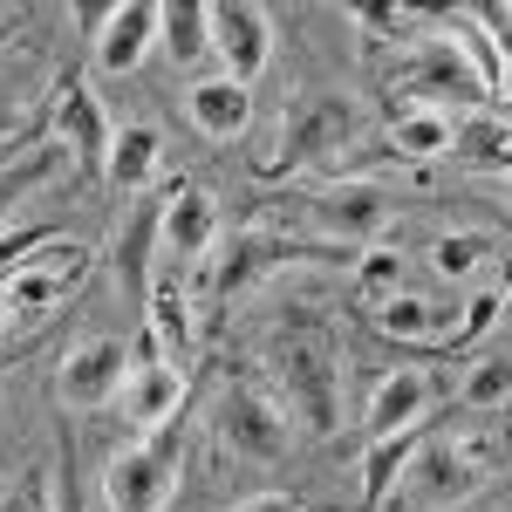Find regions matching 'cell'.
Wrapping results in <instances>:
<instances>
[{"label": "cell", "instance_id": "37", "mask_svg": "<svg viewBox=\"0 0 512 512\" xmlns=\"http://www.w3.org/2000/svg\"><path fill=\"white\" fill-rule=\"evenodd\" d=\"M499 185H506V205H512V171H506V178H499Z\"/></svg>", "mask_w": 512, "mask_h": 512}, {"label": "cell", "instance_id": "20", "mask_svg": "<svg viewBox=\"0 0 512 512\" xmlns=\"http://www.w3.org/2000/svg\"><path fill=\"white\" fill-rule=\"evenodd\" d=\"M151 335H158V349L178 362V355L198 349V315H192V294H185V274H158L151 280Z\"/></svg>", "mask_w": 512, "mask_h": 512}, {"label": "cell", "instance_id": "19", "mask_svg": "<svg viewBox=\"0 0 512 512\" xmlns=\"http://www.w3.org/2000/svg\"><path fill=\"white\" fill-rule=\"evenodd\" d=\"M383 144H390L403 164L451 158V151H458V117H444V110H417V103H396V117H390V130H383Z\"/></svg>", "mask_w": 512, "mask_h": 512}, {"label": "cell", "instance_id": "17", "mask_svg": "<svg viewBox=\"0 0 512 512\" xmlns=\"http://www.w3.org/2000/svg\"><path fill=\"white\" fill-rule=\"evenodd\" d=\"M478 478L485 472H478L458 444H431V437H424V451H417V465H410L403 485H410L424 506H465V499L478 492Z\"/></svg>", "mask_w": 512, "mask_h": 512}, {"label": "cell", "instance_id": "34", "mask_svg": "<svg viewBox=\"0 0 512 512\" xmlns=\"http://www.w3.org/2000/svg\"><path fill=\"white\" fill-rule=\"evenodd\" d=\"M233 512H308L294 492H260V499H246V506H233Z\"/></svg>", "mask_w": 512, "mask_h": 512}, {"label": "cell", "instance_id": "33", "mask_svg": "<svg viewBox=\"0 0 512 512\" xmlns=\"http://www.w3.org/2000/svg\"><path fill=\"white\" fill-rule=\"evenodd\" d=\"M55 512H89V499H82V485H76V472L55 458Z\"/></svg>", "mask_w": 512, "mask_h": 512}, {"label": "cell", "instance_id": "8", "mask_svg": "<svg viewBox=\"0 0 512 512\" xmlns=\"http://www.w3.org/2000/svg\"><path fill=\"white\" fill-rule=\"evenodd\" d=\"M82 274H89V246H69V239H55V246H41V253H28L14 274L0 280V301L21 315V328L28 321H41L48 308H62L69 294L82 287Z\"/></svg>", "mask_w": 512, "mask_h": 512}, {"label": "cell", "instance_id": "27", "mask_svg": "<svg viewBox=\"0 0 512 512\" xmlns=\"http://www.w3.org/2000/svg\"><path fill=\"white\" fill-rule=\"evenodd\" d=\"M458 403L465 410H506L512 403V355H478L458 376Z\"/></svg>", "mask_w": 512, "mask_h": 512}, {"label": "cell", "instance_id": "15", "mask_svg": "<svg viewBox=\"0 0 512 512\" xmlns=\"http://www.w3.org/2000/svg\"><path fill=\"white\" fill-rule=\"evenodd\" d=\"M164 253L178 267H198V260L219 253V198L205 185H178L164 198Z\"/></svg>", "mask_w": 512, "mask_h": 512}, {"label": "cell", "instance_id": "5", "mask_svg": "<svg viewBox=\"0 0 512 512\" xmlns=\"http://www.w3.org/2000/svg\"><path fill=\"white\" fill-rule=\"evenodd\" d=\"M274 267H349L355 274V253L349 246L301 239V233H280L274 219H260V226H239V239H219L205 287H212L219 301H239V294H253L260 280L274 274Z\"/></svg>", "mask_w": 512, "mask_h": 512}, {"label": "cell", "instance_id": "25", "mask_svg": "<svg viewBox=\"0 0 512 512\" xmlns=\"http://www.w3.org/2000/svg\"><path fill=\"white\" fill-rule=\"evenodd\" d=\"M164 246V205H137L130 219H123V239H117V274L123 287H144L151 294V253Z\"/></svg>", "mask_w": 512, "mask_h": 512}, {"label": "cell", "instance_id": "26", "mask_svg": "<svg viewBox=\"0 0 512 512\" xmlns=\"http://www.w3.org/2000/svg\"><path fill=\"white\" fill-rule=\"evenodd\" d=\"M158 41L171 48V62H198V55L212 48V21H205V7H192V0L158 7Z\"/></svg>", "mask_w": 512, "mask_h": 512}, {"label": "cell", "instance_id": "10", "mask_svg": "<svg viewBox=\"0 0 512 512\" xmlns=\"http://www.w3.org/2000/svg\"><path fill=\"white\" fill-rule=\"evenodd\" d=\"M117 403H123V417H130V431L158 437L164 424L185 417V362H171L158 349V335H144V355H137V369H130Z\"/></svg>", "mask_w": 512, "mask_h": 512}, {"label": "cell", "instance_id": "16", "mask_svg": "<svg viewBox=\"0 0 512 512\" xmlns=\"http://www.w3.org/2000/svg\"><path fill=\"white\" fill-rule=\"evenodd\" d=\"M185 117H192L198 137L233 144V137L253 130V89L233 76H198V82H185Z\"/></svg>", "mask_w": 512, "mask_h": 512}, {"label": "cell", "instance_id": "2", "mask_svg": "<svg viewBox=\"0 0 512 512\" xmlns=\"http://www.w3.org/2000/svg\"><path fill=\"white\" fill-rule=\"evenodd\" d=\"M280 219L294 226L301 239H321V246H376L383 226L396 219V192L383 178H315L280 205Z\"/></svg>", "mask_w": 512, "mask_h": 512}, {"label": "cell", "instance_id": "6", "mask_svg": "<svg viewBox=\"0 0 512 512\" xmlns=\"http://www.w3.org/2000/svg\"><path fill=\"white\" fill-rule=\"evenodd\" d=\"M212 437L239 451V458H253V465H280L287 451H294V424H287V410H280V396L253 390V383H219L212 396Z\"/></svg>", "mask_w": 512, "mask_h": 512}, {"label": "cell", "instance_id": "14", "mask_svg": "<svg viewBox=\"0 0 512 512\" xmlns=\"http://www.w3.org/2000/svg\"><path fill=\"white\" fill-rule=\"evenodd\" d=\"M151 48H158V7L130 0V7H110V14H89V55H96L103 76H130Z\"/></svg>", "mask_w": 512, "mask_h": 512}, {"label": "cell", "instance_id": "1", "mask_svg": "<svg viewBox=\"0 0 512 512\" xmlns=\"http://www.w3.org/2000/svg\"><path fill=\"white\" fill-rule=\"evenodd\" d=\"M267 369L280 383V410L301 437L342 431V349L321 321H280L267 342Z\"/></svg>", "mask_w": 512, "mask_h": 512}, {"label": "cell", "instance_id": "24", "mask_svg": "<svg viewBox=\"0 0 512 512\" xmlns=\"http://www.w3.org/2000/svg\"><path fill=\"white\" fill-rule=\"evenodd\" d=\"M492 260H506V239L499 233H437L431 239V274L437 280H478Z\"/></svg>", "mask_w": 512, "mask_h": 512}, {"label": "cell", "instance_id": "13", "mask_svg": "<svg viewBox=\"0 0 512 512\" xmlns=\"http://www.w3.org/2000/svg\"><path fill=\"white\" fill-rule=\"evenodd\" d=\"M431 396H437V376L431 369H390L376 376V390L362 403V437H403V431H424L431 417Z\"/></svg>", "mask_w": 512, "mask_h": 512}, {"label": "cell", "instance_id": "28", "mask_svg": "<svg viewBox=\"0 0 512 512\" xmlns=\"http://www.w3.org/2000/svg\"><path fill=\"white\" fill-rule=\"evenodd\" d=\"M458 151L472 164L512 171V117H458Z\"/></svg>", "mask_w": 512, "mask_h": 512}, {"label": "cell", "instance_id": "3", "mask_svg": "<svg viewBox=\"0 0 512 512\" xmlns=\"http://www.w3.org/2000/svg\"><path fill=\"white\" fill-rule=\"evenodd\" d=\"M362 130H369V110L355 103L349 89H308V96H287L280 144H274V158L260 164V178H267V185L308 178L315 164H335V158H342Z\"/></svg>", "mask_w": 512, "mask_h": 512}, {"label": "cell", "instance_id": "35", "mask_svg": "<svg viewBox=\"0 0 512 512\" xmlns=\"http://www.w3.org/2000/svg\"><path fill=\"white\" fill-rule=\"evenodd\" d=\"M14 335H21V315H14V308L0 301V342H14Z\"/></svg>", "mask_w": 512, "mask_h": 512}, {"label": "cell", "instance_id": "18", "mask_svg": "<svg viewBox=\"0 0 512 512\" xmlns=\"http://www.w3.org/2000/svg\"><path fill=\"white\" fill-rule=\"evenodd\" d=\"M62 171H69V151H62L55 137H41V130H35V137H21V144H14V151L0 158V219H7V212H14L21 198L48 192V185H55Z\"/></svg>", "mask_w": 512, "mask_h": 512}, {"label": "cell", "instance_id": "7", "mask_svg": "<svg viewBox=\"0 0 512 512\" xmlns=\"http://www.w3.org/2000/svg\"><path fill=\"white\" fill-rule=\"evenodd\" d=\"M178 465H185V437H178V424H164L158 437L117 451L110 472H103V499H110V512H164L171 492H178Z\"/></svg>", "mask_w": 512, "mask_h": 512}, {"label": "cell", "instance_id": "29", "mask_svg": "<svg viewBox=\"0 0 512 512\" xmlns=\"http://www.w3.org/2000/svg\"><path fill=\"white\" fill-rule=\"evenodd\" d=\"M499 321H506V294H499V287H472V294L458 301V335H451V342H485Z\"/></svg>", "mask_w": 512, "mask_h": 512}, {"label": "cell", "instance_id": "9", "mask_svg": "<svg viewBox=\"0 0 512 512\" xmlns=\"http://www.w3.org/2000/svg\"><path fill=\"white\" fill-rule=\"evenodd\" d=\"M130 349H123L117 335H89L76 349L62 355V369H55V396H62V410H103V403H117L123 383H130Z\"/></svg>", "mask_w": 512, "mask_h": 512}, {"label": "cell", "instance_id": "23", "mask_svg": "<svg viewBox=\"0 0 512 512\" xmlns=\"http://www.w3.org/2000/svg\"><path fill=\"white\" fill-rule=\"evenodd\" d=\"M417 451H424V431H403V437H376V444H362V506H390V492L410 478Z\"/></svg>", "mask_w": 512, "mask_h": 512}, {"label": "cell", "instance_id": "12", "mask_svg": "<svg viewBox=\"0 0 512 512\" xmlns=\"http://www.w3.org/2000/svg\"><path fill=\"white\" fill-rule=\"evenodd\" d=\"M48 137H55L82 171H103L117 123L103 117V103L89 96V82H62V89H55V110H48Z\"/></svg>", "mask_w": 512, "mask_h": 512}, {"label": "cell", "instance_id": "22", "mask_svg": "<svg viewBox=\"0 0 512 512\" xmlns=\"http://www.w3.org/2000/svg\"><path fill=\"white\" fill-rule=\"evenodd\" d=\"M158 158H164V137H158V123H117L103 178H110L117 192H144V185L158 178Z\"/></svg>", "mask_w": 512, "mask_h": 512}, {"label": "cell", "instance_id": "4", "mask_svg": "<svg viewBox=\"0 0 512 512\" xmlns=\"http://www.w3.org/2000/svg\"><path fill=\"white\" fill-rule=\"evenodd\" d=\"M396 103L444 110V117H478L492 103V82L478 76V62L458 48V35L444 21H431V35L410 41L403 62H396Z\"/></svg>", "mask_w": 512, "mask_h": 512}, {"label": "cell", "instance_id": "32", "mask_svg": "<svg viewBox=\"0 0 512 512\" xmlns=\"http://www.w3.org/2000/svg\"><path fill=\"white\" fill-rule=\"evenodd\" d=\"M478 21H485V35H492L499 62H506V82H512V7H478Z\"/></svg>", "mask_w": 512, "mask_h": 512}, {"label": "cell", "instance_id": "36", "mask_svg": "<svg viewBox=\"0 0 512 512\" xmlns=\"http://www.w3.org/2000/svg\"><path fill=\"white\" fill-rule=\"evenodd\" d=\"M499 294H506V321H512V274H506V287H499Z\"/></svg>", "mask_w": 512, "mask_h": 512}, {"label": "cell", "instance_id": "11", "mask_svg": "<svg viewBox=\"0 0 512 512\" xmlns=\"http://www.w3.org/2000/svg\"><path fill=\"white\" fill-rule=\"evenodd\" d=\"M205 21H212V55H219V76L233 82H253L267 76V62H274V21H267V7H233V0H219V7H205Z\"/></svg>", "mask_w": 512, "mask_h": 512}, {"label": "cell", "instance_id": "31", "mask_svg": "<svg viewBox=\"0 0 512 512\" xmlns=\"http://www.w3.org/2000/svg\"><path fill=\"white\" fill-rule=\"evenodd\" d=\"M355 280H362L369 294H383V301L403 294V253H396V246H362V253H355Z\"/></svg>", "mask_w": 512, "mask_h": 512}, {"label": "cell", "instance_id": "30", "mask_svg": "<svg viewBox=\"0 0 512 512\" xmlns=\"http://www.w3.org/2000/svg\"><path fill=\"white\" fill-rule=\"evenodd\" d=\"M0 512H55V458L14 478V485L0 492Z\"/></svg>", "mask_w": 512, "mask_h": 512}, {"label": "cell", "instance_id": "21", "mask_svg": "<svg viewBox=\"0 0 512 512\" xmlns=\"http://www.w3.org/2000/svg\"><path fill=\"white\" fill-rule=\"evenodd\" d=\"M376 328L390 342H451L458 335V308H437L424 294H390V301H376Z\"/></svg>", "mask_w": 512, "mask_h": 512}]
</instances>
